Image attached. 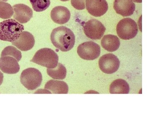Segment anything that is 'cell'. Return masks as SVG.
<instances>
[{
  "mask_svg": "<svg viewBox=\"0 0 154 115\" xmlns=\"http://www.w3.org/2000/svg\"><path fill=\"white\" fill-rule=\"evenodd\" d=\"M133 2L141 3L142 2V0H132Z\"/></svg>",
  "mask_w": 154,
  "mask_h": 115,
  "instance_id": "24",
  "label": "cell"
},
{
  "mask_svg": "<svg viewBox=\"0 0 154 115\" xmlns=\"http://www.w3.org/2000/svg\"><path fill=\"white\" fill-rule=\"evenodd\" d=\"M130 87L129 84L123 79L115 80L110 84V89L111 94H128Z\"/></svg>",
  "mask_w": 154,
  "mask_h": 115,
  "instance_id": "17",
  "label": "cell"
},
{
  "mask_svg": "<svg viewBox=\"0 0 154 115\" xmlns=\"http://www.w3.org/2000/svg\"><path fill=\"white\" fill-rule=\"evenodd\" d=\"M72 5L78 10H83L86 8V0H71Z\"/></svg>",
  "mask_w": 154,
  "mask_h": 115,
  "instance_id": "22",
  "label": "cell"
},
{
  "mask_svg": "<svg viewBox=\"0 0 154 115\" xmlns=\"http://www.w3.org/2000/svg\"><path fill=\"white\" fill-rule=\"evenodd\" d=\"M138 29L137 24L133 19L125 18L119 21L116 26L119 37L123 40H130L137 35Z\"/></svg>",
  "mask_w": 154,
  "mask_h": 115,
  "instance_id": "5",
  "label": "cell"
},
{
  "mask_svg": "<svg viewBox=\"0 0 154 115\" xmlns=\"http://www.w3.org/2000/svg\"><path fill=\"white\" fill-rule=\"evenodd\" d=\"M24 30V26L14 19L5 20L0 23V40L13 42L18 39Z\"/></svg>",
  "mask_w": 154,
  "mask_h": 115,
  "instance_id": "2",
  "label": "cell"
},
{
  "mask_svg": "<svg viewBox=\"0 0 154 115\" xmlns=\"http://www.w3.org/2000/svg\"><path fill=\"white\" fill-rule=\"evenodd\" d=\"M48 74L54 79L63 80L65 78L66 75V69L65 66L61 63H58L54 68H47Z\"/></svg>",
  "mask_w": 154,
  "mask_h": 115,
  "instance_id": "18",
  "label": "cell"
},
{
  "mask_svg": "<svg viewBox=\"0 0 154 115\" xmlns=\"http://www.w3.org/2000/svg\"><path fill=\"white\" fill-rule=\"evenodd\" d=\"M3 79H4V75L2 72L0 71V85H2L3 82Z\"/></svg>",
  "mask_w": 154,
  "mask_h": 115,
  "instance_id": "23",
  "label": "cell"
},
{
  "mask_svg": "<svg viewBox=\"0 0 154 115\" xmlns=\"http://www.w3.org/2000/svg\"><path fill=\"white\" fill-rule=\"evenodd\" d=\"M12 44L22 51H27L32 49L35 44V39L32 34L27 31H22L18 39Z\"/></svg>",
  "mask_w": 154,
  "mask_h": 115,
  "instance_id": "11",
  "label": "cell"
},
{
  "mask_svg": "<svg viewBox=\"0 0 154 115\" xmlns=\"http://www.w3.org/2000/svg\"><path fill=\"white\" fill-rule=\"evenodd\" d=\"M62 1H69V0H60Z\"/></svg>",
  "mask_w": 154,
  "mask_h": 115,
  "instance_id": "26",
  "label": "cell"
},
{
  "mask_svg": "<svg viewBox=\"0 0 154 115\" xmlns=\"http://www.w3.org/2000/svg\"><path fill=\"white\" fill-rule=\"evenodd\" d=\"M59 57L55 51L44 48L36 52L30 61L47 68H55L58 63Z\"/></svg>",
  "mask_w": 154,
  "mask_h": 115,
  "instance_id": "3",
  "label": "cell"
},
{
  "mask_svg": "<svg viewBox=\"0 0 154 115\" xmlns=\"http://www.w3.org/2000/svg\"><path fill=\"white\" fill-rule=\"evenodd\" d=\"M14 18L21 24H25L29 22L33 17V13L30 7L24 4H17L13 7Z\"/></svg>",
  "mask_w": 154,
  "mask_h": 115,
  "instance_id": "10",
  "label": "cell"
},
{
  "mask_svg": "<svg viewBox=\"0 0 154 115\" xmlns=\"http://www.w3.org/2000/svg\"><path fill=\"white\" fill-rule=\"evenodd\" d=\"M101 48L98 44L88 41L80 44L77 49V53L81 58L86 60H94L100 55Z\"/></svg>",
  "mask_w": 154,
  "mask_h": 115,
  "instance_id": "6",
  "label": "cell"
},
{
  "mask_svg": "<svg viewBox=\"0 0 154 115\" xmlns=\"http://www.w3.org/2000/svg\"><path fill=\"white\" fill-rule=\"evenodd\" d=\"M86 7L89 14L99 17L106 13L108 6L106 0H86Z\"/></svg>",
  "mask_w": 154,
  "mask_h": 115,
  "instance_id": "9",
  "label": "cell"
},
{
  "mask_svg": "<svg viewBox=\"0 0 154 115\" xmlns=\"http://www.w3.org/2000/svg\"><path fill=\"white\" fill-rule=\"evenodd\" d=\"M0 69L6 74H15L19 72L20 66L14 58L10 56H2L0 58Z\"/></svg>",
  "mask_w": 154,
  "mask_h": 115,
  "instance_id": "13",
  "label": "cell"
},
{
  "mask_svg": "<svg viewBox=\"0 0 154 115\" xmlns=\"http://www.w3.org/2000/svg\"><path fill=\"white\" fill-rule=\"evenodd\" d=\"M51 40L54 47L63 52L69 51L74 46L75 36L70 29L60 26L52 30Z\"/></svg>",
  "mask_w": 154,
  "mask_h": 115,
  "instance_id": "1",
  "label": "cell"
},
{
  "mask_svg": "<svg viewBox=\"0 0 154 115\" xmlns=\"http://www.w3.org/2000/svg\"><path fill=\"white\" fill-rule=\"evenodd\" d=\"M51 16L54 22L59 25L67 23L70 19L71 13L69 9L63 6L54 8L51 13Z\"/></svg>",
  "mask_w": 154,
  "mask_h": 115,
  "instance_id": "14",
  "label": "cell"
},
{
  "mask_svg": "<svg viewBox=\"0 0 154 115\" xmlns=\"http://www.w3.org/2000/svg\"><path fill=\"white\" fill-rule=\"evenodd\" d=\"M14 14V9L11 4L5 2L0 1V18L9 19Z\"/></svg>",
  "mask_w": 154,
  "mask_h": 115,
  "instance_id": "19",
  "label": "cell"
},
{
  "mask_svg": "<svg viewBox=\"0 0 154 115\" xmlns=\"http://www.w3.org/2000/svg\"><path fill=\"white\" fill-rule=\"evenodd\" d=\"M99 64V68L103 72L111 74L118 70L120 65V61L116 55L108 53L100 58Z\"/></svg>",
  "mask_w": 154,
  "mask_h": 115,
  "instance_id": "8",
  "label": "cell"
},
{
  "mask_svg": "<svg viewBox=\"0 0 154 115\" xmlns=\"http://www.w3.org/2000/svg\"><path fill=\"white\" fill-rule=\"evenodd\" d=\"M8 0H0V1L6 2L8 1Z\"/></svg>",
  "mask_w": 154,
  "mask_h": 115,
  "instance_id": "25",
  "label": "cell"
},
{
  "mask_svg": "<svg viewBox=\"0 0 154 115\" xmlns=\"http://www.w3.org/2000/svg\"><path fill=\"white\" fill-rule=\"evenodd\" d=\"M101 45L105 50L113 52L119 49L120 45L119 38L113 35H105L101 41Z\"/></svg>",
  "mask_w": 154,
  "mask_h": 115,
  "instance_id": "16",
  "label": "cell"
},
{
  "mask_svg": "<svg viewBox=\"0 0 154 115\" xmlns=\"http://www.w3.org/2000/svg\"><path fill=\"white\" fill-rule=\"evenodd\" d=\"M2 56H10L14 58L19 62L22 58L21 51L13 46H8L2 51L1 55Z\"/></svg>",
  "mask_w": 154,
  "mask_h": 115,
  "instance_id": "20",
  "label": "cell"
},
{
  "mask_svg": "<svg viewBox=\"0 0 154 115\" xmlns=\"http://www.w3.org/2000/svg\"><path fill=\"white\" fill-rule=\"evenodd\" d=\"M34 11L41 12L45 10L50 5V0H29Z\"/></svg>",
  "mask_w": 154,
  "mask_h": 115,
  "instance_id": "21",
  "label": "cell"
},
{
  "mask_svg": "<svg viewBox=\"0 0 154 115\" xmlns=\"http://www.w3.org/2000/svg\"><path fill=\"white\" fill-rule=\"evenodd\" d=\"M42 75L36 68L26 69L22 71L20 76V81L22 85L28 90H34L41 85Z\"/></svg>",
  "mask_w": 154,
  "mask_h": 115,
  "instance_id": "4",
  "label": "cell"
},
{
  "mask_svg": "<svg viewBox=\"0 0 154 115\" xmlns=\"http://www.w3.org/2000/svg\"><path fill=\"white\" fill-rule=\"evenodd\" d=\"M45 89L54 94H67L69 91V87L66 83L55 80H51L48 81Z\"/></svg>",
  "mask_w": 154,
  "mask_h": 115,
  "instance_id": "15",
  "label": "cell"
},
{
  "mask_svg": "<svg viewBox=\"0 0 154 115\" xmlns=\"http://www.w3.org/2000/svg\"><path fill=\"white\" fill-rule=\"evenodd\" d=\"M113 8L116 13L123 17L131 16L135 10V5L132 0H115Z\"/></svg>",
  "mask_w": 154,
  "mask_h": 115,
  "instance_id": "12",
  "label": "cell"
},
{
  "mask_svg": "<svg viewBox=\"0 0 154 115\" xmlns=\"http://www.w3.org/2000/svg\"><path fill=\"white\" fill-rule=\"evenodd\" d=\"M84 30L88 38L93 40H99L103 37L106 28L101 22L93 19L86 22L84 26Z\"/></svg>",
  "mask_w": 154,
  "mask_h": 115,
  "instance_id": "7",
  "label": "cell"
}]
</instances>
